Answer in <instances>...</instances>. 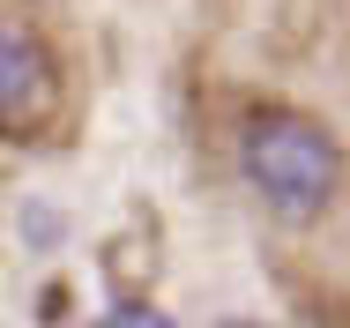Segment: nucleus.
Returning <instances> with one entry per match:
<instances>
[{"label":"nucleus","instance_id":"f257e3e1","mask_svg":"<svg viewBox=\"0 0 350 328\" xmlns=\"http://www.w3.org/2000/svg\"><path fill=\"white\" fill-rule=\"evenodd\" d=\"M239 172L283 224H313L343 187V149L306 112H254L239 127Z\"/></svg>","mask_w":350,"mask_h":328},{"label":"nucleus","instance_id":"20e7f679","mask_svg":"<svg viewBox=\"0 0 350 328\" xmlns=\"http://www.w3.org/2000/svg\"><path fill=\"white\" fill-rule=\"evenodd\" d=\"M216 328H261V321H216Z\"/></svg>","mask_w":350,"mask_h":328},{"label":"nucleus","instance_id":"7ed1b4c3","mask_svg":"<svg viewBox=\"0 0 350 328\" xmlns=\"http://www.w3.org/2000/svg\"><path fill=\"white\" fill-rule=\"evenodd\" d=\"M97 328H179L172 314H157V306H112Z\"/></svg>","mask_w":350,"mask_h":328},{"label":"nucleus","instance_id":"f03ea898","mask_svg":"<svg viewBox=\"0 0 350 328\" xmlns=\"http://www.w3.org/2000/svg\"><path fill=\"white\" fill-rule=\"evenodd\" d=\"M38 97H45V53L15 23H0V112H30Z\"/></svg>","mask_w":350,"mask_h":328}]
</instances>
